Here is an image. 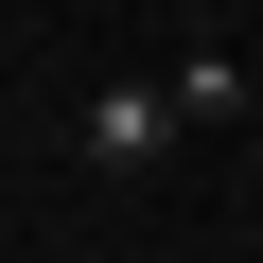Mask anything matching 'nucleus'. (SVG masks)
I'll list each match as a JSON object with an SVG mask.
<instances>
[{
	"mask_svg": "<svg viewBox=\"0 0 263 263\" xmlns=\"http://www.w3.org/2000/svg\"><path fill=\"white\" fill-rule=\"evenodd\" d=\"M70 158H88V176H158V158H176V105H158V70H105V88L70 105Z\"/></svg>",
	"mask_w": 263,
	"mask_h": 263,
	"instance_id": "nucleus-1",
	"label": "nucleus"
},
{
	"mask_svg": "<svg viewBox=\"0 0 263 263\" xmlns=\"http://www.w3.org/2000/svg\"><path fill=\"white\" fill-rule=\"evenodd\" d=\"M158 105H176V141H193V123H246V105H263V70H228V53H176V70H158Z\"/></svg>",
	"mask_w": 263,
	"mask_h": 263,
	"instance_id": "nucleus-2",
	"label": "nucleus"
}]
</instances>
